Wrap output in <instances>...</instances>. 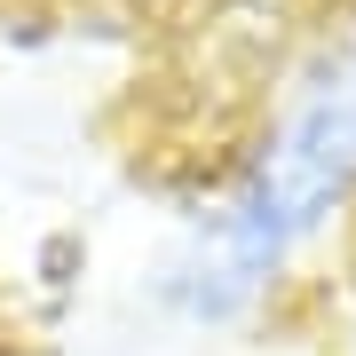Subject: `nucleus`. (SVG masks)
Instances as JSON below:
<instances>
[{
    "label": "nucleus",
    "instance_id": "1",
    "mask_svg": "<svg viewBox=\"0 0 356 356\" xmlns=\"http://www.w3.org/2000/svg\"><path fill=\"white\" fill-rule=\"evenodd\" d=\"M348 191H356V56H325L301 72L277 135L261 143L229 214L166 269V301L206 325L238 317Z\"/></svg>",
    "mask_w": 356,
    "mask_h": 356
}]
</instances>
